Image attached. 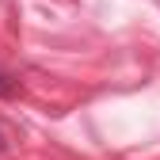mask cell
<instances>
[{
  "mask_svg": "<svg viewBox=\"0 0 160 160\" xmlns=\"http://www.w3.org/2000/svg\"><path fill=\"white\" fill-rule=\"evenodd\" d=\"M0 95H15V84H12V76L0 72Z\"/></svg>",
  "mask_w": 160,
  "mask_h": 160,
  "instance_id": "obj_1",
  "label": "cell"
},
{
  "mask_svg": "<svg viewBox=\"0 0 160 160\" xmlns=\"http://www.w3.org/2000/svg\"><path fill=\"white\" fill-rule=\"evenodd\" d=\"M0 149H8V126L0 122Z\"/></svg>",
  "mask_w": 160,
  "mask_h": 160,
  "instance_id": "obj_2",
  "label": "cell"
}]
</instances>
